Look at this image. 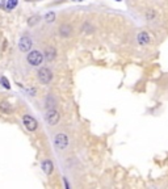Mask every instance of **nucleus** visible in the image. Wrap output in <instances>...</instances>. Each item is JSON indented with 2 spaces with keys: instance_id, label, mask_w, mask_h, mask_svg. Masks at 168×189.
Wrapping results in <instances>:
<instances>
[{
  "instance_id": "obj_1",
  "label": "nucleus",
  "mask_w": 168,
  "mask_h": 189,
  "mask_svg": "<svg viewBox=\"0 0 168 189\" xmlns=\"http://www.w3.org/2000/svg\"><path fill=\"white\" fill-rule=\"evenodd\" d=\"M43 60V55L38 51V50H33L28 54V62L32 66H40Z\"/></svg>"
},
{
  "instance_id": "obj_2",
  "label": "nucleus",
  "mask_w": 168,
  "mask_h": 189,
  "mask_svg": "<svg viewBox=\"0 0 168 189\" xmlns=\"http://www.w3.org/2000/svg\"><path fill=\"white\" fill-rule=\"evenodd\" d=\"M38 79H40V81L42 83V84H49V83L51 81V79H53L51 71H50L47 67L40 68L38 70Z\"/></svg>"
},
{
  "instance_id": "obj_3",
  "label": "nucleus",
  "mask_w": 168,
  "mask_h": 189,
  "mask_svg": "<svg viewBox=\"0 0 168 189\" xmlns=\"http://www.w3.org/2000/svg\"><path fill=\"white\" fill-rule=\"evenodd\" d=\"M54 144L55 147L59 148V150H64L67 146H69V137L63 133H59V134L55 135L54 138Z\"/></svg>"
},
{
  "instance_id": "obj_4",
  "label": "nucleus",
  "mask_w": 168,
  "mask_h": 189,
  "mask_svg": "<svg viewBox=\"0 0 168 189\" xmlns=\"http://www.w3.org/2000/svg\"><path fill=\"white\" fill-rule=\"evenodd\" d=\"M22 122H24V126L29 131H34V130H37V127H38V122L36 121V118H33L32 116L25 114L24 117H22Z\"/></svg>"
},
{
  "instance_id": "obj_5",
  "label": "nucleus",
  "mask_w": 168,
  "mask_h": 189,
  "mask_svg": "<svg viewBox=\"0 0 168 189\" xmlns=\"http://www.w3.org/2000/svg\"><path fill=\"white\" fill-rule=\"evenodd\" d=\"M59 118H60V116H59V113L55 109H49L47 110V113H46V121H47L49 125H51V126L57 125L58 122H59Z\"/></svg>"
},
{
  "instance_id": "obj_6",
  "label": "nucleus",
  "mask_w": 168,
  "mask_h": 189,
  "mask_svg": "<svg viewBox=\"0 0 168 189\" xmlns=\"http://www.w3.org/2000/svg\"><path fill=\"white\" fill-rule=\"evenodd\" d=\"M32 45H33V42H32V40L29 37H21V40L19 42V47H20L21 51H24V53L29 51Z\"/></svg>"
},
{
  "instance_id": "obj_7",
  "label": "nucleus",
  "mask_w": 168,
  "mask_h": 189,
  "mask_svg": "<svg viewBox=\"0 0 168 189\" xmlns=\"http://www.w3.org/2000/svg\"><path fill=\"white\" fill-rule=\"evenodd\" d=\"M72 28H71V25H69V24H63V25H60V28H59V34L62 36V37H70L71 34H72Z\"/></svg>"
},
{
  "instance_id": "obj_8",
  "label": "nucleus",
  "mask_w": 168,
  "mask_h": 189,
  "mask_svg": "<svg viewBox=\"0 0 168 189\" xmlns=\"http://www.w3.org/2000/svg\"><path fill=\"white\" fill-rule=\"evenodd\" d=\"M42 169L46 175H51L53 169H54V165L51 163V160H43L42 162Z\"/></svg>"
},
{
  "instance_id": "obj_9",
  "label": "nucleus",
  "mask_w": 168,
  "mask_h": 189,
  "mask_svg": "<svg viewBox=\"0 0 168 189\" xmlns=\"http://www.w3.org/2000/svg\"><path fill=\"white\" fill-rule=\"evenodd\" d=\"M45 57H46V59L49 60V62H53V60L55 59V57H57V50H55L54 47H47L46 50H45Z\"/></svg>"
},
{
  "instance_id": "obj_10",
  "label": "nucleus",
  "mask_w": 168,
  "mask_h": 189,
  "mask_svg": "<svg viewBox=\"0 0 168 189\" xmlns=\"http://www.w3.org/2000/svg\"><path fill=\"white\" fill-rule=\"evenodd\" d=\"M138 42H139V45H142V46L147 45V43L150 42V36L146 32H141L138 34Z\"/></svg>"
},
{
  "instance_id": "obj_11",
  "label": "nucleus",
  "mask_w": 168,
  "mask_h": 189,
  "mask_svg": "<svg viewBox=\"0 0 168 189\" xmlns=\"http://www.w3.org/2000/svg\"><path fill=\"white\" fill-rule=\"evenodd\" d=\"M0 110L3 113H12V107L7 101H2L0 103Z\"/></svg>"
},
{
  "instance_id": "obj_12",
  "label": "nucleus",
  "mask_w": 168,
  "mask_h": 189,
  "mask_svg": "<svg viewBox=\"0 0 168 189\" xmlns=\"http://www.w3.org/2000/svg\"><path fill=\"white\" fill-rule=\"evenodd\" d=\"M16 5H17V0H8L7 5H5V8H7L8 11H11V9H13Z\"/></svg>"
},
{
  "instance_id": "obj_13",
  "label": "nucleus",
  "mask_w": 168,
  "mask_h": 189,
  "mask_svg": "<svg viewBox=\"0 0 168 189\" xmlns=\"http://www.w3.org/2000/svg\"><path fill=\"white\" fill-rule=\"evenodd\" d=\"M38 21H40V17L38 16H32V17L28 20V25H30V26H33V25H36Z\"/></svg>"
},
{
  "instance_id": "obj_14",
  "label": "nucleus",
  "mask_w": 168,
  "mask_h": 189,
  "mask_svg": "<svg viewBox=\"0 0 168 189\" xmlns=\"http://www.w3.org/2000/svg\"><path fill=\"white\" fill-rule=\"evenodd\" d=\"M45 20H46L47 23H53V21L55 20V13L54 12H49L46 16H45Z\"/></svg>"
},
{
  "instance_id": "obj_15",
  "label": "nucleus",
  "mask_w": 168,
  "mask_h": 189,
  "mask_svg": "<svg viewBox=\"0 0 168 189\" xmlns=\"http://www.w3.org/2000/svg\"><path fill=\"white\" fill-rule=\"evenodd\" d=\"M154 17H155V11H154V9H150L148 12L146 13V19H147V20H153Z\"/></svg>"
},
{
  "instance_id": "obj_16",
  "label": "nucleus",
  "mask_w": 168,
  "mask_h": 189,
  "mask_svg": "<svg viewBox=\"0 0 168 189\" xmlns=\"http://www.w3.org/2000/svg\"><path fill=\"white\" fill-rule=\"evenodd\" d=\"M0 81H2V84H3L5 88H11V86H9V81H8L7 77H2V79H0Z\"/></svg>"
},
{
  "instance_id": "obj_17",
  "label": "nucleus",
  "mask_w": 168,
  "mask_h": 189,
  "mask_svg": "<svg viewBox=\"0 0 168 189\" xmlns=\"http://www.w3.org/2000/svg\"><path fill=\"white\" fill-rule=\"evenodd\" d=\"M75 2H82V0H75Z\"/></svg>"
},
{
  "instance_id": "obj_18",
  "label": "nucleus",
  "mask_w": 168,
  "mask_h": 189,
  "mask_svg": "<svg viewBox=\"0 0 168 189\" xmlns=\"http://www.w3.org/2000/svg\"><path fill=\"white\" fill-rule=\"evenodd\" d=\"M117 2H120V0H117Z\"/></svg>"
}]
</instances>
